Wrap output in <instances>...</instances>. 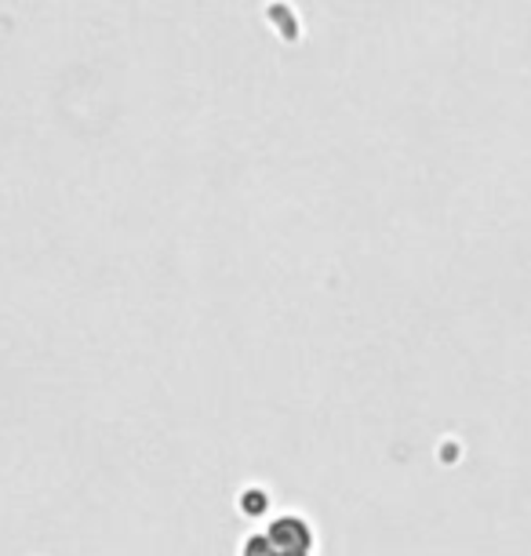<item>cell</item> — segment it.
Segmentation results:
<instances>
[{"instance_id": "6da1fadb", "label": "cell", "mask_w": 531, "mask_h": 556, "mask_svg": "<svg viewBox=\"0 0 531 556\" xmlns=\"http://www.w3.org/2000/svg\"><path fill=\"white\" fill-rule=\"evenodd\" d=\"M266 539L274 542L277 553H309L314 545V528L302 517H277L266 528Z\"/></svg>"}, {"instance_id": "7a4b0ae2", "label": "cell", "mask_w": 531, "mask_h": 556, "mask_svg": "<svg viewBox=\"0 0 531 556\" xmlns=\"http://www.w3.org/2000/svg\"><path fill=\"white\" fill-rule=\"evenodd\" d=\"M266 509H269V495H266V491H244V495H241V513H244V517H263Z\"/></svg>"}, {"instance_id": "3957f363", "label": "cell", "mask_w": 531, "mask_h": 556, "mask_svg": "<svg viewBox=\"0 0 531 556\" xmlns=\"http://www.w3.org/2000/svg\"><path fill=\"white\" fill-rule=\"evenodd\" d=\"M241 556H277V549H274V542H269L266 534H252V539H244Z\"/></svg>"}, {"instance_id": "277c9868", "label": "cell", "mask_w": 531, "mask_h": 556, "mask_svg": "<svg viewBox=\"0 0 531 556\" xmlns=\"http://www.w3.org/2000/svg\"><path fill=\"white\" fill-rule=\"evenodd\" d=\"M277 556H309V553H277Z\"/></svg>"}]
</instances>
